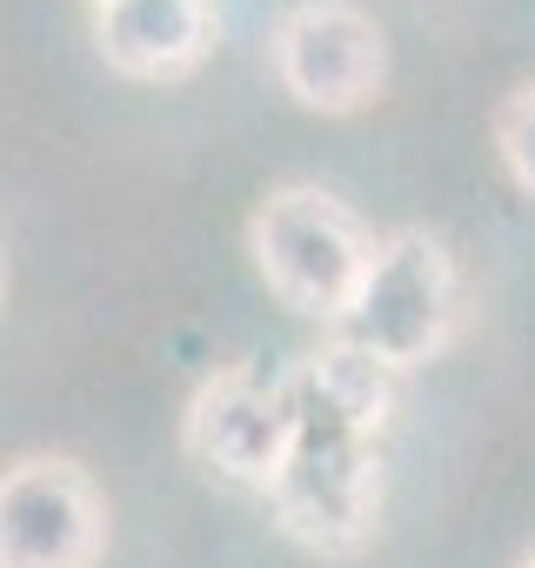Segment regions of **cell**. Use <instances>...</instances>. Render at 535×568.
Here are the masks:
<instances>
[{"label": "cell", "mask_w": 535, "mask_h": 568, "mask_svg": "<svg viewBox=\"0 0 535 568\" xmlns=\"http://www.w3.org/2000/svg\"><path fill=\"white\" fill-rule=\"evenodd\" d=\"M0 302H8V254H0Z\"/></svg>", "instance_id": "cell-10"}, {"label": "cell", "mask_w": 535, "mask_h": 568, "mask_svg": "<svg viewBox=\"0 0 535 568\" xmlns=\"http://www.w3.org/2000/svg\"><path fill=\"white\" fill-rule=\"evenodd\" d=\"M88 8H101V0H88Z\"/></svg>", "instance_id": "cell-12"}, {"label": "cell", "mask_w": 535, "mask_h": 568, "mask_svg": "<svg viewBox=\"0 0 535 568\" xmlns=\"http://www.w3.org/2000/svg\"><path fill=\"white\" fill-rule=\"evenodd\" d=\"M522 568H535V555H528V561H522Z\"/></svg>", "instance_id": "cell-11"}, {"label": "cell", "mask_w": 535, "mask_h": 568, "mask_svg": "<svg viewBox=\"0 0 535 568\" xmlns=\"http://www.w3.org/2000/svg\"><path fill=\"white\" fill-rule=\"evenodd\" d=\"M289 382H295V402H302V408H315V415H329V422H349V428H362V435H375V442H382V428H388V415H395V395H402V375L382 368V362H375L369 348H355L349 335L309 348V355L289 368Z\"/></svg>", "instance_id": "cell-8"}, {"label": "cell", "mask_w": 535, "mask_h": 568, "mask_svg": "<svg viewBox=\"0 0 535 568\" xmlns=\"http://www.w3.org/2000/svg\"><path fill=\"white\" fill-rule=\"evenodd\" d=\"M462 322H468V288H462L455 254L428 227H402V234L375 241V261L342 315V335L355 348H369L382 368L408 375V368L435 362L462 335Z\"/></svg>", "instance_id": "cell-3"}, {"label": "cell", "mask_w": 535, "mask_h": 568, "mask_svg": "<svg viewBox=\"0 0 535 568\" xmlns=\"http://www.w3.org/2000/svg\"><path fill=\"white\" fill-rule=\"evenodd\" d=\"M108 495L74 455H14L0 468V568H101Z\"/></svg>", "instance_id": "cell-4"}, {"label": "cell", "mask_w": 535, "mask_h": 568, "mask_svg": "<svg viewBox=\"0 0 535 568\" xmlns=\"http://www.w3.org/2000/svg\"><path fill=\"white\" fill-rule=\"evenodd\" d=\"M214 48V0H101L94 8V54L108 74L168 88L201 74Z\"/></svg>", "instance_id": "cell-7"}, {"label": "cell", "mask_w": 535, "mask_h": 568, "mask_svg": "<svg viewBox=\"0 0 535 568\" xmlns=\"http://www.w3.org/2000/svg\"><path fill=\"white\" fill-rule=\"evenodd\" d=\"M495 154L522 194H535V81L495 108Z\"/></svg>", "instance_id": "cell-9"}, {"label": "cell", "mask_w": 535, "mask_h": 568, "mask_svg": "<svg viewBox=\"0 0 535 568\" xmlns=\"http://www.w3.org/2000/svg\"><path fill=\"white\" fill-rule=\"evenodd\" d=\"M275 81L309 114H362L388 88L382 21L355 0H302L275 28Z\"/></svg>", "instance_id": "cell-6"}, {"label": "cell", "mask_w": 535, "mask_h": 568, "mask_svg": "<svg viewBox=\"0 0 535 568\" xmlns=\"http://www.w3.org/2000/svg\"><path fill=\"white\" fill-rule=\"evenodd\" d=\"M289 435H295V382L268 375L254 362L208 375L181 415L188 462L228 488H261V495L289 455Z\"/></svg>", "instance_id": "cell-5"}, {"label": "cell", "mask_w": 535, "mask_h": 568, "mask_svg": "<svg viewBox=\"0 0 535 568\" xmlns=\"http://www.w3.org/2000/svg\"><path fill=\"white\" fill-rule=\"evenodd\" d=\"M248 254H254V274L268 281V295L289 315L342 328L362 274L375 261V234L362 227V214L342 194L315 181H282L248 214Z\"/></svg>", "instance_id": "cell-1"}, {"label": "cell", "mask_w": 535, "mask_h": 568, "mask_svg": "<svg viewBox=\"0 0 535 568\" xmlns=\"http://www.w3.org/2000/svg\"><path fill=\"white\" fill-rule=\"evenodd\" d=\"M382 501H388V468H382V442L329 422L315 408L295 402V435L289 455L268 481V508H275V528L329 561H349L375 541L382 528Z\"/></svg>", "instance_id": "cell-2"}]
</instances>
